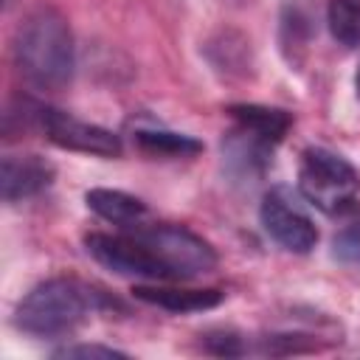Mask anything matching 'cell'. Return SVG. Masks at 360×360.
Returning a JSON list of instances; mask_svg holds the SVG:
<instances>
[{
    "label": "cell",
    "instance_id": "1",
    "mask_svg": "<svg viewBox=\"0 0 360 360\" xmlns=\"http://www.w3.org/2000/svg\"><path fill=\"white\" fill-rule=\"evenodd\" d=\"M14 62L34 87L56 90L68 84L73 73V37L68 20L51 6L25 14L14 37Z\"/></svg>",
    "mask_w": 360,
    "mask_h": 360
},
{
    "label": "cell",
    "instance_id": "2",
    "mask_svg": "<svg viewBox=\"0 0 360 360\" xmlns=\"http://www.w3.org/2000/svg\"><path fill=\"white\" fill-rule=\"evenodd\" d=\"M101 295L73 278H51L34 287L17 307L14 323L28 335H65L76 329L96 307Z\"/></svg>",
    "mask_w": 360,
    "mask_h": 360
},
{
    "label": "cell",
    "instance_id": "3",
    "mask_svg": "<svg viewBox=\"0 0 360 360\" xmlns=\"http://www.w3.org/2000/svg\"><path fill=\"white\" fill-rule=\"evenodd\" d=\"M298 186H301V194L326 214H338L349 208L360 191V180L352 163H346L340 155L321 146H312L301 155Z\"/></svg>",
    "mask_w": 360,
    "mask_h": 360
},
{
    "label": "cell",
    "instance_id": "4",
    "mask_svg": "<svg viewBox=\"0 0 360 360\" xmlns=\"http://www.w3.org/2000/svg\"><path fill=\"white\" fill-rule=\"evenodd\" d=\"M135 236L152 250L169 278H194L217 267L214 248L183 225H135Z\"/></svg>",
    "mask_w": 360,
    "mask_h": 360
},
{
    "label": "cell",
    "instance_id": "5",
    "mask_svg": "<svg viewBox=\"0 0 360 360\" xmlns=\"http://www.w3.org/2000/svg\"><path fill=\"white\" fill-rule=\"evenodd\" d=\"M87 253L104 264L107 270H115L121 276H143V278H169L163 264L152 256V250L132 233V236H110V233H90L84 239Z\"/></svg>",
    "mask_w": 360,
    "mask_h": 360
},
{
    "label": "cell",
    "instance_id": "6",
    "mask_svg": "<svg viewBox=\"0 0 360 360\" xmlns=\"http://www.w3.org/2000/svg\"><path fill=\"white\" fill-rule=\"evenodd\" d=\"M39 124L45 129V135L62 146V149H73V152H87V155H101V158H118L121 155V141L118 135H112L104 127L79 121L62 110L53 107H42L39 110Z\"/></svg>",
    "mask_w": 360,
    "mask_h": 360
},
{
    "label": "cell",
    "instance_id": "7",
    "mask_svg": "<svg viewBox=\"0 0 360 360\" xmlns=\"http://www.w3.org/2000/svg\"><path fill=\"white\" fill-rule=\"evenodd\" d=\"M262 225L264 231L292 253H309L318 242V231L312 219L287 197L284 188H276L262 202Z\"/></svg>",
    "mask_w": 360,
    "mask_h": 360
},
{
    "label": "cell",
    "instance_id": "8",
    "mask_svg": "<svg viewBox=\"0 0 360 360\" xmlns=\"http://www.w3.org/2000/svg\"><path fill=\"white\" fill-rule=\"evenodd\" d=\"M53 180V166L39 155H8L3 158V200L14 202L31 194H39Z\"/></svg>",
    "mask_w": 360,
    "mask_h": 360
},
{
    "label": "cell",
    "instance_id": "9",
    "mask_svg": "<svg viewBox=\"0 0 360 360\" xmlns=\"http://www.w3.org/2000/svg\"><path fill=\"white\" fill-rule=\"evenodd\" d=\"M231 115L239 121L242 135H250L262 146L281 141L292 124V118L284 110H273V107H262V104H233Z\"/></svg>",
    "mask_w": 360,
    "mask_h": 360
},
{
    "label": "cell",
    "instance_id": "10",
    "mask_svg": "<svg viewBox=\"0 0 360 360\" xmlns=\"http://www.w3.org/2000/svg\"><path fill=\"white\" fill-rule=\"evenodd\" d=\"M141 301L146 304H158L163 309L172 312H200V309H211L222 301L219 290H177V287H146L138 284L132 290Z\"/></svg>",
    "mask_w": 360,
    "mask_h": 360
},
{
    "label": "cell",
    "instance_id": "11",
    "mask_svg": "<svg viewBox=\"0 0 360 360\" xmlns=\"http://www.w3.org/2000/svg\"><path fill=\"white\" fill-rule=\"evenodd\" d=\"M84 200L98 217H104L107 222H115V225H141V219L146 217V205L138 197L124 194V191L93 188V191H87Z\"/></svg>",
    "mask_w": 360,
    "mask_h": 360
},
{
    "label": "cell",
    "instance_id": "12",
    "mask_svg": "<svg viewBox=\"0 0 360 360\" xmlns=\"http://www.w3.org/2000/svg\"><path fill=\"white\" fill-rule=\"evenodd\" d=\"M135 143L146 155H158V158H191V155L202 152V143L197 138L180 135V132H166V129H138Z\"/></svg>",
    "mask_w": 360,
    "mask_h": 360
},
{
    "label": "cell",
    "instance_id": "13",
    "mask_svg": "<svg viewBox=\"0 0 360 360\" xmlns=\"http://www.w3.org/2000/svg\"><path fill=\"white\" fill-rule=\"evenodd\" d=\"M329 28L338 42L360 45V0H329Z\"/></svg>",
    "mask_w": 360,
    "mask_h": 360
},
{
    "label": "cell",
    "instance_id": "14",
    "mask_svg": "<svg viewBox=\"0 0 360 360\" xmlns=\"http://www.w3.org/2000/svg\"><path fill=\"white\" fill-rule=\"evenodd\" d=\"M335 253L346 262L360 264V219L349 222L338 236H335Z\"/></svg>",
    "mask_w": 360,
    "mask_h": 360
},
{
    "label": "cell",
    "instance_id": "15",
    "mask_svg": "<svg viewBox=\"0 0 360 360\" xmlns=\"http://www.w3.org/2000/svg\"><path fill=\"white\" fill-rule=\"evenodd\" d=\"M56 357H124V352H115V349H107V346H68V349H59Z\"/></svg>",
    "mask_w": 360,
    "mask_h": 360
}]
</instances>
